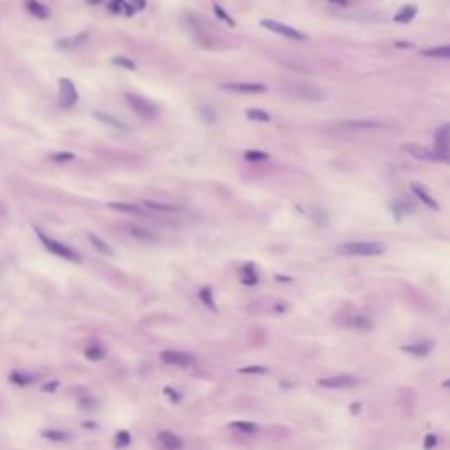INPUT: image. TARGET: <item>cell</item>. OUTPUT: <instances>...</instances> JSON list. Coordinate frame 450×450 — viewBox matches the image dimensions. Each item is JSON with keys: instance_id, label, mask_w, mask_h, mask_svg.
I'll return each instance as SVG.
<instances>
[{"instance_id": "6da1fadb", "label": "cell", "mask_w": 450, "mask_h": 450, "mask_svg": "<svg viewBox=\"0 0 450 450\" xmlns=\"http://www.w3.org/2000/svg\"><path fill=\"white\" fill-rule=\"evenodd\" d=\"M387 246L384 243L373 241H350L338 245L336 252L343 257H377L385 253Z\"/></svg>"}, {"instance_id": "7a4b0ae2", "label": "cell", "mask_w": 450, "mask_h": 450, "mask_svg": "<svg viewBox=\"0 0 450 450\" xmlns=\"http://www.w3.org/2000/svg\"><path fill=\"white\" fill-rule=\"evenodd\" d=\"M283 90L285 94L292 95L295 99H301V101L320 102L326 99V94L319 87L312 83H303V81H290V83L283 85Z\"/></svg>"}, {"instance_id": "3957f363", "label": "cell", "mask_w": 450, "mask_h": 450, "mask_svg": "<svg viewBox=\"0 0 450 450\" xmlns=\"http://www.w3.org/2000/svg\"><path fill=\"white\" fill-rule=\"evenodd\" d=\"M35 234H37L39 241L46 246V250H49V253H53V255H56V257H62V259L69 260V262H76V264L81 262V257L78 255V252H74V250L69 248L67 245H63V243H60V241H56V239L46 236L44 232H42L41 229H37V227H35Z\"/></svg>"}, {"instance_id": "277c9868", "label": "cell", "mask_w": 450, "mask_h": 450, "mask_svg": "<svg viewBox=\"0 0 450 450\" xmlns=\"http://www.w3.org/2000/svg\"><path fill=\"white\" fill-rule=\"evenodd\" d=\"M128 106L132 108V111L135 114H139L141 118H146V120H153V118L159 114V109L157 106H153L148 99L141 97V95H134V94H127L125 95Z\"/></svg>"}, {"instance_id": "5b68a950", "label": "cell", "mask_w": 450, "mask_h": 450, "mask_svg": "<svg viewBox=\"0 0 450 450\" xmlns=\"http://www.w3.org/2000/svg\"><path fill=\"white\" fill-rule=\"evenodd\" d=\"M260 27L267 28V30L274 32V34H280L287 39H294V41H306L308 35L305 32H299L295 28L288 27V25H283L281 21H274V20H262L260 21Z\"/></svg>"}, {"instance_id": "8992f818", "label": "cell", "mask_w": 450, "mask_h": 450, "mask_svg": "<svg viewBox=\"0 0 450 450\" xmlns=\"http://www.w3.org/2000/svg\"><path fill=\"white\" fill-rule=\"evenodd\" d=\"M160 360L169 364V366L188 367L195 362V357L190 355L188 352H180V350H164V352H160Z\"/></svg>"}, {"instance_id": "52a82bcc", "label": "cell", "mask_w": 450, "mask_h": 450, "mask_svg": "<svg viewBox=\"0 0 450 450\" xmlns=\"http://www.w3.org/2000/svg\"><path fill=\"white\" fill-rule=\"evenodd\" d=\"M58 87H60V104L63 108H72V106H76L80 95H78V90L72 81L69 78H60Z\"/></svg>"}, {"instance_id": "ba28073f", "label": "cell", "mask_w": 450, "mask_h": 450, "mask_svg": "<svg viewBox=\"0 0 450 450\" xmlns=\"http://www.w3.org/2000/svg\"><path fill=\"white\" fill-rule=\"evenodd\" d=\"M403 152H406L408 155H412L413 159L417 160H426V162H445L441 159V155H438L436 152H431L427 148H422V146H417V144H403L401 146Z\"/></svg>"}, {"instance_id": "9c48e42d", "label": "cell", "mask_w": 450, "mask_h": 450, "mask_svg": "<svg viewBox=\"0 0 450 450\" xmlns=\"http://www.w3.org/2000/svg\"><path fill=\"white\" fill-rule=\"evenodd\" d=\"M220 88L232 94H264L267 92V87L262 83H223Z\"/></svg>"}, {"instance_id": "30bf717a", "label": "cell", "mask_w": 450, "mask_h": 450, "mask_svg": "<svg viewBox=\"0 0 450 450\" xmlns=\"http://www.w3.org/2000/svg\"><path fill=\"white\" fill-rule=\"evenodd\" d=\"M320 387L326 389H348L357 385V378L348 377V374H336V377H326L319 380Z\"/></svg>"}, {"instance_id": "8fae6325", "label": "cell", "mask_w": 450, "mask_h": 450, "mask_svg": "<svg viewBox=\"0 0 450 450\" xmlns=\"http://www.w3.org/2000/svg\"><path fill=\"white\" fill-rule=\"evenodd\" d=\"M448 130H450V125L443 123L436 130V134H434V146H436L434 152L438 155H441V159L445 162H448Z\"/></svg>"}, {"instance_id": "7c38bea8", "label": "cell", "mask_w": 450, "mask_h": 450, "mask_svg": "<svg viewBox=\"0 0 450 450\" xmlns=\"http://www.w3.org/2000/svg\"><path fill=\"white\" fill-rule=\"evenodd\" d=\"M412 192H413V194H415L417 197H419L420 201H422L424 204H426L429 209H433V211H438V209H440V204H438V202H436V199L431 197V194H429V192H427L426 188H424L420 183H412Z\"/></svg>"}, {"instance_id": "4fadbf2b", "label": "cell", "mask_w": 450, "mask_h": 450, "mask_svg": "<svg viewBox=\"0 0 450 450\" xmlns=\"http://www.w3.org/2000/svg\"><path fill=\"white\" fill-rule=\"evenodd\" d=\"M403 352L410 353V355H415V357H426L431 353L433 350V343L431 341H419V343H412V345H405L401 346Z\"/></svg>"}, {"instance_id": "5bb4252c", "label": "cell", "mask_w": 450, "mask_h": 450, "mask_svg": "<svg viewBox=\"0 0 450 450\" xmlns=\"http://www.w3.org/2000/svg\"><path fill=\"white\" fill-rule=\"evenodd\" d=\"M94 118L95 120H99L101 123L108 125V127H113V128H118V130H128V125H125L121 120H118V118L114 116H109L108 113H101V111H95L94 113Z\"/></svg>"}, {"instance_id": "9a60e30c", "label": "cell", "mask_w": 450, "mask_h": 450, "mask_svg": "<svg viewBox=\"0 0 450 450\" xmlns=\"http://www.w3.org/2000/svg\"><path fill=\"white\" fill-rule=\"evenodd\" d=\"M159 441L169 450H176V448L183 447V441H181L174 433H171V431H162V433L159 434Z\"/></svg>"}, {"instance_id": "2e32d148", "label": "cell", "mask_w": 450, "mask_h": 450, "mask_svg": "<svg viewBox=\"0 0 450 450\" xmlns=\"http://www.w3.org/2000/svg\"><path fill=\"white\" fill-rule=\"evenodd\" d=\"M108 208L114 209L120 213H130V215H146V211L141 206L128 204V202H108Z\"/></svg>"}, {"instance_id": "e0dca14e", "label": "cell", "mask_w": 450, "mask_h": 450, "mask_svg": "<svg viewBox=\"0 0 450 450\" xmlns=\"http://www.w3.org/2000/svg\"><path fill=\"white\" fill-rule=\"evenodd\" d=\"M27 9L39 20H48L49 18V9L37 0H27Z\"/></svg>"}, {"instance_id": "ac0fdd59", "label": "cell", "mask_w": 450, "mask_h": 450, "mask_svg": "<svg viewBox=\"0 0 450 450\" xmlns=\"http://www.w3.org/2000/svg\"><path fill=\"white\" fill-rule=\"evenodd\" d=\"M88 239H90V243L94 245V248L97 250L99 253H102V255H113V248L104 241V239L99 238L97 234H94V232H88Z\"/></svg>"}, {"instance_id": "d6986e66", "label": "cell", "mask_w": 450, "mask_h": 450, "mask_svg": "<svg viewBox=\"0 0 450 450\" xmlns=\"http://www.w3.org/2000/svg\"><path fill=\"white\" fill-rule=\"evenodd\" d=\"M415 14H417V6L410 4V6L401 7V11L394 16V21L396 23H410L415 18Z\"/></svg>"}, {"instance_id": "ffe728a7", "label": "cell", "mask_w": 450, "mask_h": 450, "mask_svg": "<svg viewBox=\"0 0 450 450\" xmlns=\"http://www.w3.org/2000/svg\"><path fill=\"white\" fill-rule=\"evenodd\" d=\"M142 204L152 211H160V213H178L181 211L180 206L176 204H162V202H153V201H144Z\"/></svg>"}, {"instance_id": "44dd1931", "label": "cell", "mask_w": 450, "mask_h": 450, "mask_svg": "<svg viewBox=\"0 0 450 450\" xmlns=\"http://www.w3.org/2000/svg\"><path fill=\"white\" fill-rule=\"evenodd\" d=\"M199 299H201L202 305H204L208 310H211V312H218V306H216L215 299H213L211 288H208V287L201 288V290H199Z\"/></svg>"}, {"instance_id": "7402d4cb", "label": "cell", "mask_w": 450, "mask_h": 450, "mask_svg": "<svg viewBox=\"0 0 450 450\" xmlns=\"http://www.w3.org/2000/svg\"><path fill=\"white\" fill-rule=\"evenodd\" d=\"M348 326L353 327V329L367 331V329L373 327V320L367 319V317H364V315H355V317H352V319L348 320Z\"/></svg>"}, {"instance_id": "603a6c76", "label": "cell", "mask_w": 450, "mask_h": 450, "mask_svg": "<svg viewBox=\"0 0 450 450\" xmlns=\"http://www.w3.org/2000/svg\"><path fill=\"white\" fill-rule=\"evenodd\" d=\"M424 56L429 58H450V46H438V48H427L422 51Z\"/></svg>"}, {"instance_id": "cb8c5ba5", "label": "cell", "mask_w": 450, "mask_h": 450, "mask_svg": "<svg viewBox=\"0 0 450 450\" xmlns=\"http://www.w3.org/2000/svg\"><path fill=\"white\" fill-rule=\"evenodd\" d=\"M41 434L49 441H69L70 438H72L69 433H65V431H58V429H44Z\"/></svg>"}, {"instance_id": "d4e9b609", "label": "cell", "mask_w": 450, "mask_h": 450, "mask_svg": "<svg viewBox=\"0 0 450 450\" xmlns=\"http://www.w3.org/2000/svg\"><path fill=\"white\" fill-rule=\"evenodd\" d=\"M9 380L13 382V384L25 387V385H28V384H32V382H34V377H32V374H28V373H23V371L14 369V371H11Z\"/></svg>"}, {"instance_id": "484cf974", "label": "cell", "mask_w": 450, "mask_h": 450, "mask_svg": "<svg viewBox=\"0 0 450 450\" xmlns=\"http://www.w3.org/2000/svg\"><path fill=\"white\" fill-rule=\"evenodd\" d=\"M257 283H259V276H257V273H255V267H253L252 264H246V266L243 267V285L252 287V285H257Z\"/></svg>"}, {"instance_id": "4316f807", "label": "cell", "mask_w": 450, "mask_h": 450, "mask_svg": "<svg viewBox=\"0 0 450 450\" xmlns=\"http://www.w3.org/2000/svg\"><path fill=\"white\" fill-rule=\"evenodd\" d=\"M345 125H348L350 128H380L382 123L371 120H350L345 121Z\"/></svg>"}, {"instance_id": "83f0119b", "label": "cell", "mask_w": 450, "mask_h": 450, "mask_svg": "<svg viewBox=\"0 0 450 450\" xmlns=\"http://www.w3.org/2000/svg\"><path fill=\"white\" fill-rule=\"evenodd\" d=\"M246 118L248 120H253V121H269L271 120V114L267 111H264V109H246Z\"/></svg>"}, {"instance_id": "f1b7e54d", "label": "cell", "mask_w": 450, "mask_h": 450, "mask_svg": "<svg viewBox=\"0 0 450 450\" xmlns=\"http://www.w3.org/2000/svg\"><path fill=\"white\" fill-rule=\"evenodd\" d=\"M128 232H130L135 239H139V241H153V239H155V236H153L149 231H146L144 227H130Z\"/></svg>"}, {"instance_id": "f546056e", "label": "cell", "mask_w": 450, "mask_h": 450, "mask_svg": "<svg viewBox=\"0 0 450 450\" xmlns=\"http://www.w3.org/2000/svg\"><path fill=\"white\" fill-rule=\"evenodd\" d=\"M231 427L238 431H243V433H257L259 431V426L253 422H246V420H236V422H231Z\"/></svg>"}, {"instance_id": "4dcf8cb0", "label": "cell", "mask_w": 450, "mask_h": 450, "mask_svg": "<svg viewBox=\"0 0 450 450\" xmlns=\"http://www.w3.org/2000/svg\"><path fill=\"white\" fill-rule=\"evenodd\" d=\"M199 116H201L208 125L216 123V120H218V116H216L215 109L209 108V106H201V108H199Z\"/></svg>"}, {"instance_id": "1f68e13d", "label": "cell", "mask_w": 450, "mask_h": 450, "mask_svg": "<svg viewBox=\"0 0 450 450\" xmlns=\"http://www.w3.org/2000/svg\"><path fill=\"white\" fill-rule=\"evenodd\" d=\"M245 159L248 162H264V160L269 159V155L266 152H259V149H248L245 153Z\"/></svg>"}, {"instance_id": "d6a6232c", "label": "cell", "mask_w": 450, "mask_h": 450, "mask_svg": "<svg viewBox=\"0 0 450 450\" xmlns=\"http://www.w3.org/2000/svg\"><path fill=\"white\" fill-rule=\"evenodd\" d=\"M114 445L116 447H128L130 445V433L128 431H118L116 436H114Z\"/></svg>"}, {"instance_id": "836d02e7", "label": "cell", "mask_w": 450, "mask_h": 450, "mask_svg": "<svg viewBox=\"0 0 450 450\" xmlns=\"http://www.w3.org/2000/svg\"><path fill=\"white\" fill-rule=\"evenodd\" d=\"M392 213H394V216L398 220H401L403 218V215H408V206L405 204V202L403 201H396V202H392Z\"/></svg>"}, {"instance_id": "e575fe53", "label": "cell", "mask_w": 450, "mask_h": 450, "mask_svg": "<svg viewBox=\"0 0 450 450\" xmlns=\"http://www.w3.org/2000/svg\"><path fill=\"white\" fill-rule=\"evenodd\" d=\"M113 63L118 67H121V69H128V70H135V67H137L130 58H127V56H114Z\"/></svg>"}, {"instance_id": "d590c367", "label": "cell", "mask_w": 450, "mask_h": 450, "mask_svg": "<svg viewBox=\"0 0 450 450\" xmlns=\"http://www.w3.org/2000/svg\"><path fill=\"white\" fill-rule=\"evenodd\" d=\"M85 357L88 360H101L104 357V350L101 346H90V348L85 350Z\"/></svg>"}, {"instance_id": "8d00e7d4", "label": "cell", "mask_w": 450, "mask_h": 450, "mask_svg": "<svg viewBox=\"0 0 450 450\" xmlns=\"http://www.w3.org/2000/svg\"><path fill=\"white\" fill-rule=\"evenodd\" d=\"M213 9H215V14L220 18V20L225 21V23H227V25H231V27H234V25H236V23H234V20H232V18L229 16L227 13H225V11L222 9V6H218V4H215V6H213Z\"/></svg>"}, {"instance_id": "74e56055", "label": "cell", "mask_w": 450, "mask_h": 450, "mask_svg": "<svg viewBox=\"0 0 450 450\" xmlns=\"http://www.w3.org/2000/svg\"><path fill=\"white\" fill-rule=\"evenodd\" d=\"M239 373H243V374H264V373H267V367H264V366H246V367H241Z\"/></svg>"}, {"instance_id": "f35d334b", "label": "cell", "mask_w": 450, "mask_h": 450, "mask_svg": "<svg viewBox=\"0 0 450 450\" xmlns=\"http://www.w3.org/2000/svg\"><path fill=\"white\" fill-rule=\"evenodd\" d=\"M49 159L55 160V162H67V160H74V153H70V152L53 153V155H49Z\"/></svg>"}, {"instance_id": "ab89813d", "label": "cell", "mask_w": 450, "mask_h": 450, "mask_svg": "<svg viewBox=\"0 0 450 450\" xmlns=\"http://www.w3.org/2000/svg\"><path fill=\"white\" fill-rule=\"evenodd\" d=\"M164 394H166L173 403H180L181 401V394L178 391H174L173 387H164Z\"/></svg>"}, {"instance_id": "60d3db41", "label": "cell", "mask_w": 450, "mask_h": 450, "mask_svg": "<svg viewBox=\"0 0 450 450\" xmlns=\"http://www.w3.org/2000/svg\"><path fill=\"white\" fill-rule=\"evenodd\" d=\"M436 443H438L436 434H427V436H426V441H424V447H426V448H433Z\"/></svg>"}, {"instance_id": "b9f144b4", "label": "cell", "mask_w": 450, "mask_h": 450, "mask_svg": "<svg viewBox=\"0 0 450 450\" xmlns=\"http://www.w3.org/2000/svg\"><path fill=\"white\" fill-rule=\"evenodd\" d=\"M130 6H132V9H134V11L144 9V7H146V0H132Z\"/></svg>"}, {"instance_id": "7bdbcfd3", "label": "cell", "mask_w": 450, "mask_h": 450, "mask_svg": "<svg viewBox=\"0 0 450 450\" xmlns=\"http://www.w3.org/2000/svg\"><path fill=\"white\" fill-rule=\"evenodd\" d=\"M56 389H58V382H51V384H44L42 385V391L44 392H53V391H56Z\"/></svg>"}, {"instance_id": "ee69618b", "label": "cell", "mask_w": 450, "mask_h": 450, "mask_svg": "<svg viewBox=\"0 0 450 450\" xmlns=\"http://www.w3.org/2000/svg\"><path fill=\"white\" fill-rule=\"evenodd\" d=\"M396 48H413L412 42H394Z\"/></svg>"}, {"instance_id": "f6af8a7d", "label": "cell", "mask_w": 450, "mask_h": 450, "mask_svg": "<svg viewBox=\"0 0 450 450\" xmlns=\"http://www.w3.org/2000/svg\"><path fill=\"white\" fill-rule=\"evenodd\" d=\"M350 412H352V413H359L360 412V403H353V405H350Z\"/></svg>"}, {"instance_id": "bcb514c9", "label": "cell", "mask_w": 450, "mask_h": 450, "mask_svg": "<svg viewBox=\"0 0 450 450\" xmlns=\"http://www.w3.org/2000/svg\"><path fill=\"white\" fill-rule=\"evenodd\" d=\"M329 4H333V6H339V7H345L346 0H329Z\"/></svg>"}, {"instance_id": "7dc6e473", "label": "cell", "mask_w": 450, "mask_h": 450, "mask_svg": "<svg viewBox=\"0 0 450 450\" xmlns=\"http://www.w3.org/2000/svg\"><path fill=\"white\" fill-rule=\"evenodd\" d=\"M274 278H276L278 281H281V280H283V281H290V278H287V276H280V274H276V276H274Z\"/></svg>"}, {"instance_id": "c3c4849f", "label": "cell", "mask_w": 450, "mask_h": 450, "mask_svg": "<svg viewBox=\"0 0 450 450\" xmlns=\"http://www.w3.org/2000/svg\"><path fill=\"white\" fill-rule=\"evenodd\" d=\"M83 426H87V427H95V424H92V422H85Z\"/></svg>"}]
</instances>
